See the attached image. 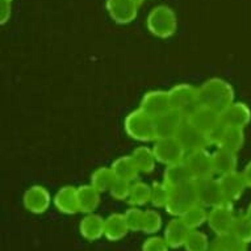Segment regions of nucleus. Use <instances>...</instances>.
<instances>
[{
	"label": "nucleus",
	"mask_w": 251,
	"mask_h": 251,
	"mask_svg": "<svg viewBox=\"0 0 251 251\" xmlns=\"http://www.w3.org/2000/svg\"><path fill=\"white\" fill-rule=\"evenodd\" d=\"M128 225H126L124 214L113 213L105 218V233H104V235L109 241H120L128 234Z\"/></svg>",
	"instance_id": "nucleus-26"
},
{
	"label": "nucleus",
	"mask_w": 251,
	"mask_h": 251,
	"mask_svg": "<svg viewBox=\"0 0 251 251\" xmlns=\"http://www.w3.org/2000/svg\"><path fill=\"white\" fill-rule=\"evenodd\" d=\"M23 201H24L25 209H28L34 214H41L49 209L51 198H50L49 191L46 190L45 187L33 185L25 192Z\"/></svg>",
	"instance_id": "nucleus-16"
},
{
	"label": "nucleus",
	"mask_w": 251,
	"mask_h": 251,
	"mask_svg": "<svg viewBox=\"0 0 251 251\" xmlns=\"http://www.w3.org/2000/svg\"><path fill=\"white\" fill-rule=\"evenodd\" d=\"M171 108L179 111L185 116V119L200 105L199 88L188 83H180L174 86L169 91Z\"/></svg>",
	"instance_id": "nucleus-5"
},
{
	"label": "nucleus",
	"mask_w": 251,
	"mask_h": 251,
	"mask_svg": "<svg viewBox=\"0 0 251 251\" xmlns=\"http://www.w3.org/2000/svg\"><path fill=\"white\" fill-rule=\"evenodd\" d=\"M177 28L176 15L167 5H158L148 16V29L159 38L171 37Z\"/></svg>",
	"instance_id": "nucleus-4"
},
{
	"label": "nucleus",
	"mask_w": 251,
	"mask_h": 251,
	"mask_svg": "<svg viewBox=\"0 0 251 251\" xmlns=\"http://www.w3.org/2000/svg\"><path fill=\"white\" fill-rule=\"evenodd\" d=\"M124 128L126 134L133 140L141 141V142L156 140L155 119L142 111L141 108L130 112L126 116Z\"/></svg>",
	"instance_id": "nucleus-2"
},
{
	"label": "nucleus",
	"mask_w": 251,
	"mask_h": 251,
	"mask_svg": "<svg viewBox=\"0 0 251 251\" xmlns=\"http://www.w3.org/2000/svg\"><path fill=\"white\" fill-rule=\"evenodd\" d=\"M140 108L145 111L148 115L152 116L156 119L158 116L163 115L165 112L171 109V103H170L169 91L163 90H152L149 91L144 95L141 100Z\"/></svg>",
	"instance_id": "nucleus-13"
},
{
	"label": "nucleus",
	"mask_w": 251,
	"mask_h": 251,
	"mask_svg": "<svg viewBox=\"0 0 251 251\" xmlns=\"http://www.w3.org/2000/svg\"><path fill=\"white\" fill-rule=\"evenodd\" d=\"M170 194H171V188L165 181H156L151 185L150 202L156 208H166L169 202Z\"/></svg>",
	"instance_id": "nucleus-33"
},
{
	"label": "nucleus",
	"mask_w": 251,
	"mask_h": 251,
	"mask_svg": "<svg viewBox=\"0 0 251 251\" xmlns=\"http://www.w3.org/2000/svg\"><path fill=\"white\" fill-rule=\"evenodd\" d=\"M180 218L191 230H198V227L201 226L202 224L208 223V212L205 206L196 204L191 209L187 210Z\"/></svg>",
	"instance_id": "nucleus-30"
},
{
	"label": "nucleus",
	"mask_w": 251,
	"mask_h": 251,
	"mask_svg": "<svg viewBox=\"0 0 251 251\" xmlns=\"http://www.w3.org/2000/svg\"><path fill=\"white\" fill-rule=\"evenodd\" d=\"M199 96L200 104L221 113L234 103V88L224 79L212 78L199 87Z\"/></svg>",
	"instance_id": "nucleus-1"
},
{
	"label": "nucleus",
	"mask_w": 251,
	"mask_h": 251,
	"mask_svg": "<svg viewBox=\"0 0 251 251\" xmlns=\"http://www.w3.org/2000/svg\"><path fill=\"white\" fill-rule=\"evenodd\" d=\"M184 163L190 170L194 180L205 179V177L214 176L213 158L206 149L198 150V151L188 152L185 156Z\"/></svg>",
	"instance_id": "nucleus-8"
},
{
	"label": "nucleus",
	"mask_w": 251,
	"mask_h": 251,
	"mask_svg": "<svg viewBox=\"0 0 251 251\" xmlns=\"http://www.w3.org/2000/svg\"><path fill=\"white\" fill-rule=\"evenodd\" d=\"M196 204H199L196 183L195 180H191L171 188L166 209L174 217H181L187 210L191 209Z\"/></svg>",
	"instance_id": "nucleus-3"
},
{
	"label": "nucleus",
	"mask_w": 251,
	"mask_h": 251,
	"mask_svg": "<svg viewBox=\"0 0 251 251\" xmlns=\"http://www.w3.org/2000/svg\"><path fill=\"white\" fill-rule=\"evenodd\" d=\"M130 188H132V183L116 179L109 192L116 200H128L129 195H130Z\"/></svg>",
	"instance_id": "nucleus-37"
},
{
	"label": "nucleus",
	"mask_w": 251,
	"mask_h": 251,
	"mask_svg": "<svg viewBox=\"0 0 251 251\" xmlns=\"http://www.w3.org/2000/svg\"><path fill=\"white\" fill-rule=\"evenodd\" d=\"M212 158H213L214 173L218 174V175L237 171V163H238L237 152L226 150V149L218 148L212 154Z\"/></svg>",
	"instance_id": "nucleus-21"
},
{
	"label": "nucleus",
	"mask_w": 251,
	"mask_h": 251,
	"mask_svg": "<svg viewBox=\"0 0 251 251\" xmlns=\"http://www.w3.org/2000/svg\"><path fill=\"white\" fill-rule=\"evenodd\" d=\"M124 216H125V221H126L129 231H142L145 217L144 210H141L138 206H132L130 209L125 212Z\"/></svg>",
	"instance_id": "nucleus-35"
},
{
	"label": "nucleus",
	"mask_w": 251,
	"mask_h": 251,
	"mask_svg": "<svg viewBox=\"0 0 251 251\" xmlns=\"http://www.w3.org/2000/svg\"><path fill=\"white\" fill-rule=\"evenodd\" d=\"M209 251H247V245L241 242L231 233H229V234L217 235V238L210 245Z\"/></svg>",
	"instance_id": "nucleus-29"
},
{
	"label": "nucleus",
	"mask_w": 251,
	"mask_h": 251,
	"mask_svg": "<svg viewBox=\"0 0 251 251\" xmlns=\"http://www.w3.org/2000/svg\"><path fill=\"white\" fill-rule=\"evenodd\" d=\"M235 216L231 209V202L214 206L208 213V225L217 235L229 234L234 224Z\"/></svg>",
	"instance_id": "nucleus-11"
},
{
	"label": "nucleus",
	"mask_w": 251,
	"mask_h": 251,
	"mask_svg": "<svg viewBox=\"0 0 251 251\" xmlns=\"http://www.w3.org/2000/svg\"><path fill=\"white\" fill-rule=\"evenodd\" d=\"M191 180H194V177L191 175L190 170H188L184 162H180V163H176V165L166 166L163 181L169 185L170 188L184 184V183Z\"/></svg>",
	"instance_id": "nucleus-25"
},
{
	"label": "nucleus",
	"mask_w": 251,
	"mask_h": 251,
	"mask_svg": "<svg viewBox=\"0 0 251 251\" xmlns=\"http://www.w3.org/2000/svg\"><path fill=\"white\" fill-rule=\"evenodd\" d=\"M169 249L166 239L161 237H150L142 245V251H169Z\"/></svg>",
	"instance_id": "nucleus-38"
},
{
	"label": "nucleus",
	"mask_w": 251,
	"mask_h": 251,
	"mask_svg": "<svg viewBox=\"0 0 251 251\" xmlns=\"http://www.w3.org/2000/svg\"><path fill=\"white\" fill-rule=\"evenodd\" d=\"M111 169L113 170L116 177L121 179V180L129 181L133 183L138 177L140 170L137 167L136 162L133 159L132 155H125L117 158L113 165L111 166Z\"/></svg>",
	"instance_id": "nucleus-22"
},
{
	"label": "nucleus",
	"mask_w": 251,
	"mask_h": 251,
	"mask_svg": "<svg viewBox=\"0 0 251 251\" xmlns=\"http://www.w3.org/2000/svg\"><path fill=\"white\" fill-rule=\"evenodd\" d=\"M190 233L191 229L185 225L184 221L180 217H175L166 226L165 239L171 249H179L184 246Z\"/></svg>",
	"instance_id": "nucleus-18"
},
{
	"label": "nucleus",
	"mask_w": 251,
	"mask_h": 251,
	"mask_svg": "<svg viewBox=\"0 0 251 251\" xmlns=\"http://www.w3.org/2000/svg\"><path fill=\"white\" fill-rule=\"evenodd\" d=\"M150 196H151V185L142 181H136L132 183L128 201L133 206H141L145 205L146 202H150Z\"/></svg>",
	"instance_id": "nucleus-31"
},
{
	"label": "nucleus",
	"mask_w": 251,
	"mask_h": 251,
	"mask_svg": "<svg viewBox=\"0 0 251 251\" xmlns=\"http://www.w3.org/2000/svg\"><path fill=\"white\" fill-rule=\"evenodd\" d=\"M162 217L156 210H146L144 217V226L142 231L146 234H155L156 231L161 230Z\"/></svg>",
	"instance_id": "nucleus-36"
},
{
	"label": "nucleus",
	"mask_w": 251,
	"mask_h": 251,
	"mask_svg": "<svg viewBox=\"0 0 251 251\" xmlns=\"http://www.w3.org/2000/svg\"><path fill=\"white\" fill-rule=\"evenodd\" d=\"M54 205L59 212L65 214H74L79 210V199L78 188L66 185L58 191L54 196Z\"/></svg>",
	"instance_id": "nucleus-19"
},
{
	"label": "nucleus",
	"mask_w": 251,
	"mask_h": 251,
	"mask_svg": "<svg viewBox=\"0 0 251 251\" xmlns=\"http://www.w3.org/2000/svg\"><path fill=\"white\" fill-rule=\"evenodd\" d=\"M246 214H247V216H249V217L251 218V204H250V205H249V208H247V212H246Z\"/></svg>",
	"instance_id": "nucleus-41"
},
{
	"label": "nucleus",
	"mask_w": 251,
	"mask_h": 251,
	"mask_svg": "<svg viewBox=\"0 0 251 251\" xmlns=\"http://www.w3.org/2000/svg\"><path fill=\"white\" fill-rule=\"evenodd\" d=\"M221 121L224 125L245 128L251 121V111L245 103L234 101L225 111L221 112Z\"/></svg>",
	"instance_id": "nucleus-17"
},
{
	"label": "nucleus",
	"mask_w": 251,
	"mask_h": 251,
	"mask_svg": "<svg viewBox=\"0 0 251 251\" xmlns=\"http://www.w3.org/2000/svg\"><path fill=\"white\" fill-rule=\"evenodd\" d=\"M142 0H107V11L117 24H129L138 15Z\"/></svg>",
	"instance_id": "nucleus-10"
},
{
	"label": "nucleus",
	"mask_w": 251,
	"mask_h": 251,
	"mask_svg": "<svg viewBox=\"0 0 251 251\" xmlns=\"http://www.w3.org/2000/svg\"><path fill=\"white\" fill-rule=\"evenodd\" d=\"M196 183V190H198L199 204L205 208H214V206L223 205L227 202L224 198L223 190L220 187L218 179L216 177H205V179H199L195 180Z\"/></svg>",
	"instance_id": "nucleus-7"
},
{
	"label": "nucleus",
	"mask_w": 251,
	"mask_h": 251,
	"mask_svg": "<svg viewBox=\"0 0 251 251\" xmlns=\"http://www.w3.org/2000/svg\"><path fill=\"white\" fill-rule=\"evenodd\" d=\"M176 138L179 140L181 146L184 148L187 154L198 151V150H204L210 145L208 134L194 126L188 120H185L184 124L181 125L180 130L176 134Z\"/></svg>",
	"instance_id": "nucleus-9"
},
{
	"label": "nucleus",
	"mask_w": 251,
	"mask_h": 251,
	"mask_svg": "<svg viewBox=\"0 0 251 251\" xmlns=\"http://www.w3.org/2000/svg\"><path fill=\"white\" fill-rule=\"evenodd\" d=\"M79 210L83 213H94L100 204V192L94 185L86 184L78 188Z\"/></svg>",
	"instance_id": "nucleus-24"
},
{
	"label": "nucleus",
	"mask_w": 251,
	"mask_h": 251,
	"mask_svg": "<svg viewBox=\"0 0 251 251\" xmlns=\"http://www.w3.org/2000/svg\"><path fill=\"white\" fill-rule=\"evenodd\" d=\"M230 233L241 242L251 243V218L247 214L235 217Z\"/></svg>",
	"instance_id": "nucleus-32"
},
{
	"label": "nucleus",
	"mask_w": 251,
	"mask_h": 251,
	"mask_svg": "<svg viewBox=\"0 0 251 251\" xmlns=\"http://www.w3.org/2000/svg\"><path fill=\"white\" fill-rule=\"evenodd\" d=\"M218 183L223 190L224 198L227 202H233L238 200L247 188V183L245 180L242 173L233 171V173L224 174L218 177Z\"/></svg>",
	"instance_id": "nucleus-14"
},
{
	"label": "nucleus",
	"mask_w": 251,
	"mask_h": 251,
	"mask_svg": "<svg viewBox=\"0 0 251 251\" xmlns=\"http://www.w3.org/2000/svg\"><path fill=\"white\" fill-rule=\"evenodd\" d=\"M116 175L111 167H100L92 174L91 176V185H94L96 190L101 192L111 191L112 185L116 181Z\"/></svg>",
	"instance_id": "nucleus-28"
},
{
	"label": "nucleus",
	"mask_w": 251,
	"mask_h": 251,
	"mask_svg": "<svg viewBox=\"0 0 251 251\" xmlns=\"http://www.w3.org/2000/svg\"><path fill=\"white\" fill-rule=\"evenodd\" d=\"M242 174H243V176H245V180H246L247 183V187H250L251 188V162L246 166V167H245Z\"/></svg>",
	"instance_id": "nucleus-40"
},
{
	"label": "nucleus",
	"mask_w": 251,
	"mask_h": 251,
	"mask_svg": "<svg viewBox=\"0 0 251 251\" xmlns=\"http://www.w3.org/2000/svg\"><path fill=\"white\" fill-rule=\"evenodd\" d=\"M185 116L175 109H170L163 115L155 119L156 138H166V137H176L180 130L181 125L184 124Z\"/></svg>",
	"instance_id": "nucleus-15"
},
{
	"label": "nucleus",
	"mask_w": 251,
	"mask_h": 251,
	"mask_svg": "<svg viewBox=\"0 0 251 251\" xmlns=\"http://www.w3.org/2000/svg\"><path fill=\"white\" fill-rule=\"evenodd\" d=\"M187 120L190 121L194 126L200 129L201 132L209 136L214 129H217L223 121H221V113L214 111L212 108L206 107L200 104L192 113H191Z\"/></svg>",
	"instance_id": "nucleus-12"
},
{
	"label": "nucleus",
	"mask_w": 251,
	"mask_h": 251,
	"mask_svg": "<svg viewBox=\"0 0 251 251\" xmlns=\"http://www.w3.org/2000/svg\"><path fill=\"white\" fill-rule=\"evenodd\" d=\"M79 229L84 238L88 241H96L101 238L105 233V218L94 213L87 214L79 225Z\"/></svg>",
	"instance_id": "nucleus-20"
},
{
	"label": "nucleus",
	"mask_w": 251,
	"mask_h": 251,
	"mask_svg": "<svg viewBox=\"0 0 251 251\" xmlns=\"http://www.w3.org/2000/svg\"><path fill=\"white\" fill-rule=\"evenodd\" d=\"M133 159L136 162L137 167L140 170V173L144 174H150L152 170L155 169V154L152 149H149L146 146H141L137 148L132 154Z\"/></svg>",
	"instance_id": "nucleus-27"
},
{
	"label": "nucleus",
	"mask_w": 251,
	"mask_h": 251,
	"mask_svg": "<svg viewBox=\"0 0 251 251\" xmlns=\"http://www.w3.org/2000/svg\"><path fill=\"white\" fill-rule=\"evenodd\" d=\"M184 247L187 251H209V239L202 231L191 230L188 238L185 241Z\"/></svg>",
	"instance_id": "nucleus-34"
},
{
	"label": "nucleus",
	"mask_w": 251,
	"mask_h": 251,
	"mask_svg": "<svg viewBox=\"0 0 251 251\" xmlns=\"http://www.w3.org/2000/svg\"><path fill=\"white\" fill-rule=\"evenodd\" d=\"M12 9V0H0V23L5 24L11 16Z\"/></svg>",
	"instance_id": "nucleus-39"
},
{
	"label": "nucleus",
	"mask_w": 251,
	"mask_h": 251,
	"mask_svg": "<svg viewBox=\"0 0 251 251\" xmlns=\"http://www.w3.org/2000/svg\"><path fill=\"white\" fill-rule=\"evenodd\" d=\"M245 144V133L242 128H235V126H227L224 125L223 133L218 140V148L226 149L230 151L238 152Z\"/></svg>",
	"instance_id": "nucleus-23"
},
{
	"label": "nucleus",
	"mask_w": 251,
	"mask_h": 251,
	"mask_svg": "<svg viewBox=\"0 0 251 251\" xmlns=\"http://www.w3.org/2000/svg\"><path fill=\"white\" fill-rule=\"evenodd\" d=\"M156 161L166 166L176 165L184 162L187 151L181 146L176 137H166V138H156L152 146Z\"/></svg>",
	"instance_id": "nucleus-6"
}]
</instances>
